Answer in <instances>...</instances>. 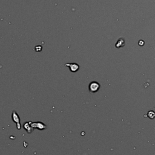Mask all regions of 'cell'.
Returning a JSON list of instances; mask_svg holds the SVG:
<instances>
[{"mask_svg": "<svg viewBox=\"0 0 155 155\" xmlns=\"http://www.w3.org/2000/svg\"><path fill=\"white\" fill-rule=\"evenodd\" d=\"M99 87H100V85L98 82H92L90 84L89 90L92 93L96 92L99 90Z\"/></svg>", "mask_w": 155, "mask_h": 155, "instance_id": "6da1fadb", "label": "cell"}, {"mask_svg": "<svg viewBox=\"0 0 155 155\" xmlns=\"http://www.w3.org/2000/svg\"><path fill=\"white\" fill-rule=\"evenodd\" d=\"M148 115L149 118H151V119H153V118H154V116H155V113L153 112H152V111H151V112H148Z\"/></svg>", "mask_w": 155, "mask_h": 155, "instance_id": "5b68a950", "label": "cell"}, {"mask_svg": "<svg viewBox=\"0 0 155 155\" xmlns=\"http://www.w3.org/2000/svg\"><path fill=\"white\" fill-rule=\"evenodd\" d=\"M12 119L14 122H15L16 123V127H17L18 129H21V124L19 123V118L18 115L16 113L13 111L12 113Z\"/></svg>", "mask_w": 155, "mask_h": 155, "instance_id": "7a4b0ae2", "label": "cell"}, {"mask_svg": "<svg viewBox=\"0 0 155 155\" xmlns=\"http://www.w3.org/2000/svg\"><path fill=\"white\" fill-rule=\"evenodd\" d=\"M65 66L69 67V69H70V71L72 72H77L79 68V66H78L77 64H76V63H70V64L69 63V64H66Z\"/></svg>", "mask_w": 155, "mask_h": 155, "instance_id": "3957f363", "label": "cell"}, {"mask_svg": "<svg viewBox=\"0 0 155 155\" xmlns=\"http://www.w3.org/2000/svg\"><path fill=\"white\" fill-rule=\"evenodd\" d=\"M117 42H118V43H119V41H118ZM125 45V41L124 40V39L123 38H121V43H119H119H116V47L118 48H119L121 47H123Z\"/></svg>", "mask_w": 155, "mask_h": 155, "instance_id": "277c9868", "label": "cell"}]
</instances>
